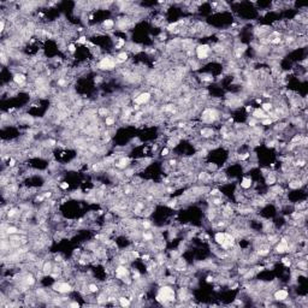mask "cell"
Listing matches in <instances>:
<instances>
[{
    "label": "cell",
    "instance_id": "cell-7",
    "mask_svg": "<svg viewBox=\"0 0 308 308\" xmlns=\"http://www.w3.org/2000/svg\"><path fill=\"white\" fill-rule=\"evenodd\" d=\"M128 276H129V270L125 267V266H118L117 269H116V277L118 279H128Z\"/></svg>",
    "mask_w": 308,
    "mask_h": 308
},
{
    "label": "cell",
    "instance_id": "cell-5",
    "mask_svg": "<svg viewBox=\"0 0 308 308\" xmlns=\"http://www.w3.org/2000/svg\"><path fill=\"white\" fill-rule=\"evenodd\" d=\"M276 250H277V253H279V254H283V253L289 252L290 250V245H289L288 239H285V238L280 239L279 243L277 244V247H276Z\"/></svg>",
    "mask_w": 308,
    "mask_h": 308
},
{
    "label": "cell",
    "instance_id": "cell-16",
    "mask_svg": "<svg viewBox=\"0 0 308 308\" xmlns=\"http://www.w3.org/2000/svg\"><path fill=\"white\" fill-rule=\"evenodd\" d=\"M119 302H120L122 306H129V305H130V298L123 296V297L119 298Z\"/></svg>",
    "mask_w": 308,
    "mask_h": 308
},
{
    "label": "cell",
    "instance_id": "cell-9",
    "mask_svg": "<svg viewBox=\"0 0 308 308\" xmlns=\"http://www.w3.org/2000/svg\"><path fill=\"white\" fill-rule=\"evenodd\" d=\"M253 117L256 118V119H264V118H267V114L265 113L264 109L256 108V109H254V112H253Z\"/></svg>",
    "mask_w": 308,
    "mask_h": 308
},
{
    "label": "cell",
    "instance_id": "cell-21",
    "mask_svg": "<svg viewBox=\"0 0 308 308\" xmlns=\"http://www.w3.org/2000/svg\"><path fill=\"white\" fill-rule=\"evenodd\" d=\"M167 153H169V148H164V149L161 150V155H162V156L167 155Z\"/></svg>",
    "mask_w": 308,
    "mask_h": 308
},
{
    "label": "cell",
    "instance_id": "cell-11",
    "mask_svg": "<svg viewBox=\"0 0 308 308\" xmlns=\"http://www.w3.org/2000/svg\"><path fill=\"white\" fill-rule=\"evenodd\" d=\"M213 134H214V131L212 130V128H203V129L201 130L202 137H206V139L212 137V136H213Z\"/></svg>",
    "mask_w": 308,
    "mask_h": 308
},
{
    "label": "cell",
    "instance_id": "cell-15",
    "mask_svg": "<svg viewBox=\"0 0 308 308\" xmlns=\"http://www.w3.org/2000/svg\"><path fill=\"white\" fill-rule=\"evenodd\" d=\"M116 123V118L112 117V116H107L106 119H105V124L106 125H113Z\"/></svg>",
    "mask_w": 308,
    "mask_h": 308
},
{
    "label": "cell",
    "instance_id": "cell-12",
    "mask_svg": "<svg viewBox=\"0 0 308 308\" xmlns=\"http://www.w3.org/2000/svg\"><path fill=\"white\" fill-rule=\"evenodd\" d=\"M241 187H242L243 189H249V188L252 187V179L248 178V177L243 178L242 182H241Z\"/></svg>",
    "mask_w": 308,
    "mask_h": 308
},
{
    "label": "cell",
    "instance_id": "cell-4",
    "mask_svg": "<svg viewBox=\"0 0 308 308\" xmlns=\"http://www.w3.org/2000/svg\"><path fill=\"white\" fill-rule=\"evenodd\" d=\"M150 93H148V92H145V93H140L137 97H136L135 99H134V102L136 105H145V104H147V102L150 100Z\"/></svg>",
    "mask_w": 308,
    "mask_h": 308
},
{
    "label": "cell",
    "instance_id": "cell-22",
    "mask_svg": "<svg viewBox=\"0 0 308 308\" xmlns=\"http://www.w3.org/2000/svg\"><path fill=\"white\" fill-rule=\"evenodd\" d=\"M60 187H61V189H66V188H69V184L66 182H63V184H60Z\"/></svg>",
    "mask_w": 308,
    "mask_h": 308
},
{
    "label": "cell",
    "instance_id": "cell-13",
    "mask_svg": "<svg viewBox=\"0 0 308 308\" xmlns=\"http://www.w3.org/2000/svg\"><path fill=\"white\" fill-rule=\"evenodd\" d=\"M113 25H114V22L112 19H106L104 23H102V27H104L105 29H111L113 28Z\"/></svg>",
    "mask_w": 308,
    "mask_h": 308
},
{
    "label": "cell",
    "instance_id": "cell-14",
    "mask_svg": "<svg viewBox=\"0 0 308 308\" xmlns=\"http://www.w3.org/2000/svg\"><path fill=\"white\" fill-rule=\"evenodd\" d=\"M126 60H128V53L123 52V53H119L118 54L117 61H119V63H123V61H126Z\"/></svg>",
    "mask_w": 308,
    "mask_h": 308
},
{
    "label": "cell",
    "instance_id": "cell-2",
    "mask_svg": "<svg viewBox=\"0 0 308 308\" xmlns=\"http://www.w3.org/2000/svg\"><path fill=\"white\" fill-rule=\"evenodd\" d=\"M116 63H117V59L112 57H104L100 60L99 67L101 70H113L116 67Z\"/></svg>",
    "mask_w": 308,
    "mask_h": 308
},
{
    "label": "cell",
    "instance_id": "cell-19",
    "mask_svg": "<svg viewBox=\"0 0 308 308\" xmlns=\"http://www.w3.org/2000/svg\"><path fill=\"white\" fill-rule=\"evenodd\" d=\"M282 261H283V264H284L285 266H290V264H291L290 259H288V258H284V259L282 260Z\"/></svg>",
    "mask_w": 308,
    "mask_h": 308
},
{
    "label": "cell",
    "instance_id": "cell-8",
    "mask_svg": "<svg viewBox=\"0 0 308 308\" xmlns=\"http://www.w3.org/2000/svg\"><path fill=\"white\" fill-rule=\"evenodd\" d=\"M288 296H289V292H288V290H285V289H279V290H277L275 292V298L276 300H279V301L286 300V298H288Z\"/></svg>",
    "mask_w": 308,
    "mask_h": 308
},
{
    "label": "cell",
    "instance_id": "cell-1",
    "mask_svg": "<svg viewBox=\"0 0 308 308\" xmlns=\"http://www.w3.org/2000/svg\"><path fill=\"white\" fill-rule=\"evenodd\" d=\"M176 298V292L171 286L164 285L159 289V294L156 296V300L159 302H169V301H175Z\"/></svg>",
    "mask_w": 308,
    "mask_h": 308
},
{
    "label": "cell",
    "instance_id": "cell-20",
    "mask_svg": "<svg viewBox=\"0 0 308 308\" xmlns=\"http://www.w3.org/2000/svg\"><path fill=\"white\" fill-rule=\"evenodd\" d=\"M67 50H69L70 52H75L76 51V47H75V45L71 44V45H69V47H67Z\"/></svg>",
    "mask_w": 308,
    "mask_h": 308
},
{
    "label": "cell",
    "instance_id": "cell-6",
    "mask_svg": "<svg viewBox=\"0 0 308 308\" xmlns=\"http://www.w3.org/2000/svg\"><path fill=\"white\" fill-rule=\"evenodd\" d=\"M53 288H54V290L58 291V292H60V294H66V292H70V291L72 290L71 285H70V284H67V283H65V282L57 283L56 285L53 286Z\"/></svg>",
    "mask_w": 308,
    "mask_h": 308
},
{
    "label": "cell",
    "instance_id": "cell-23",
    "mask_svg": "<svg viewBox=\"0 0 308 308\" xmlns=\"http://www.w3.org/2000/svg\"><path fill=\"white\" fill-rule=\"evenodd\" d=\"M72 307H78V303H71Z\"/></svg>",
    "mask_w": 308,
    "mask_h": 308
},
{
    "label": "cell",
    "instance_id": "cell-3",
    "mask_svg": "<svg viewBox=\"0 0 308 308\" xmlns=\"http://www.w3.org/2000/svg\"><path fill=\"white\" fill-rule=\"evenodd\" d=\"M196 57L199 60H205L209 57V53H211V47L208 45H199L196 47Z\"/></svg>",
    "mask_w": 308,
    "mask_h": 308
},
{
    "label": "cell",
    "instance_id": "cell-18",
    "mask_svg": "<svg viewBox=\"0 0 308 308\" xmlns=\"http://www.w3.org/2000/svg\"><path fill=\"white\" fill-rule=\"evenodd\" d=\"M88 290H89V292H97L99 290L98 288V285H95V284H90L89 286H88Z\"/></svg>",
    "mask_w": 308,
    "mask_h": 308
},
{
    "label": "cell",
    "instance_id": "cell-17",
    "mask_svg": "<svg viewBox=\"0 0 308 308\" xmlns=\"http://www.w3.org/2000/svg\"><path fill=\"white\" fill-rule=\"evenodd\" d=\"M272 107H273L272 104H264L262 107H261V109H264L265 112H269V113H270V111L272 109Z\"/></svg>",
    "mask_w": 308,
    "mask_h": 308
},
{
    "label": "cell",
    "instance_id": "cell-10",
    "mask_svg": "<svg viewBox=\"0 0 308 308\" xmlns=\"http://www.w3.org/2000/svg\"><path fill=\"white\" fill-rule=\"evenodd\" d=\"M25 76L23 73H16L15 75V77H13V82H15L16 84H18V86H22V84H24V82H25Z\"/></svg>",
    "mask_w": 308,
    "mask_h": 308
}]
</instances>
